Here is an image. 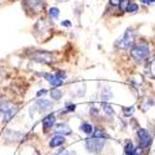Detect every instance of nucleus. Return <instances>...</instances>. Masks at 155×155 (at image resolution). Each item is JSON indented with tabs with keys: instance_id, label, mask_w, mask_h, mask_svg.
<instances>
[{
	"instance_id": "nucleus-1",
	"label": "nucleus",
	"mask_w": 155,
	"mask_h": 155,
	"mask_svg": "<svg viewBox=\"0 0 155 155\" xmlns=\"http://www.w3.org/2000/svg\"><path fill=\"white\" fill-rule=\"evenodd\" d=\"M22 6L29 15H37L44 11L45 0H22Z\"/></svg>"
},
{
	"instance_id": "nucleus-2",
	"label": "nucleus",
	"mask_w": 155,
	"mask_h": 155,
	"mask_svg": "<svg viewBox=\"0 0 155 155\" xmlns=\"http://www.w3.org/2000/svg\"><path fill=\"white\" fill-rule=\"evenodd\" d=\"M149 54H150V50H149V46H148L147 42H139V44H137L132 48V51H130L132 57L135 61H138V62H141V61L147 60Z\"/></svg>"
},
{
	"instance_id": "nucleus-3",
	"label": "nucleus",
	"mask_w": 155,
	"mask_h": 155,
	"mask_svg": "<svg viewBox=\"0 0 155 155\" xmlns=\"http://www.w3.org/2000/svg\"><path fill=\"white\" fill-rule=\"evenodd\" d=\"M18 108L11 102H0V118L4 122H9L16 114Z\"/></svg>"
},
{
	"instance_id": "nucleus-4",
	"label": "nucleus",
	"mask_w": 155,
	"mask_h": 155,
	"mask_svg": "<svg viewBox=\"0 0 155 155\" xmlns=\"http://www.w3.org/2000/svg\"><path fill=\"white\" fill-rule=\"evenodd\" d=\"M106 144V139H99V138H88L84 141V147L89 153H101L104 148Z\"/></svg>"
},
{
	"instance_id": "nucleus-5",
	"label": "nucleus",
	"mask_w": 155,
	"mask_h": 155,
	"mask_svg": "<svg viewBox=\"0 0 155 155\" xmlns=\"http://www.w3.org/2000/svg\"><path fill=\"white\" fill-rule=\"evenodd\" d=\"M134 42V30L133 29H127V31L124 32V35L117 41V47L120 50H128L130 48Z\"/></svg>"
},
{
	"instance_id": "nucleus-6",
	"label": "nucleus",
	"mask_w": 155,
	"mask_h": 155,
	"mask_svg": "<svg viewBox=\"0 0 155 155\" xmlns=\"http://www.w3.org/2000/svg\"><path fill=\"white\" fill-rule=\"evenodd\" d=\"M30 58L41 63H51L55 61V55L48 51H32Z\"/></svg>"
},
{
	"instance_id": "nucleus-7",
	"label": "nucleus",
	"mask_w": 155,
	"mask_h": 155,
	"mask_svg": "<svg viewBox=\"0 0 155 155\" xmlns=\"http://www.w3.org/2000/svg\"><path fill=\"white\" fill-rule=\"evenodd\" d=\"M138 138H139V144H140L141 149H147V148L150 147V144H151V137L148 133L147 129L140 128L138 130Z\"/></svg>"
},
{
	"instance_id": "nucleus-8",
	"label": "nucleus",
	"mask_w": 155,
	"mask_h": 155,
	"mask_svg": "<svg viewBox=\"0 0 155 155\" xmlns=\"http://www.w3.org/2000/svg\"><path fill=\"white\" fill-rule=\"evenodd\" d=\"M35 106L37 107L38 112H46V110H50L51 108H52V102L48 101V99H37L35 102Z\"/></svg>"
},
{
	"instance_id": "nucleus-9",
	"label": "nucleus",
	"mask_w": 155,
	"mask_h": 155,
	"mask_svg": "<svg viewBox=\"0 0 155 155\" xmlns=\"http://www.w3.org/2000/svg\"><path fill=\"white\" fill-rule=\"evenodd\" d=\"M55 120H56L55 114H52V113H50L48 115H46V117L42 119V127H44V129H45L46 132H47V130H50V129L54 127Z\"/></svg>"
},
{
	"instance_id": "nucleus-10",
	"label": "nucleus",
	"mask_w": 155,
	"mask_h": 155,
	"mask_svg": "<svg viewBox=\"0 0 155 155\" xmlns=\"http://www.w3.org/2000/svg\"><path fill=\"white\" fill-rule=\"evenodd\" d=\"M124 153H125V155H139V151H138V149L134 148V144H133L132 140H127L125 141Z\"/></svg>"
},
{
	"instance_id": "nucleus-11",
	"label": "nucleus",
	"mask_w": 155,
	"mask_h": 155,
	"mask_svg": "<svg viewBox=\"0 0 155 155\" xmlns=\"http://www.w3.org/2000/svg\"><path fill=\"white\" fill-rule=\"evenodd\" d=\"M64 141H66L64 137H63V135L57 134V135H55L52 139L50 140V147H51V148H57V147H60V145L64 144Z\"/></svg>"
},
{
	"instance_id": "nucleus-12",
	"label": "nucleus",
	"mask_w": 155,
	"mask_h": 155,
	"mask_svg": "<svg viewBox=\"0 0 155 155\" xmlns=\"http://www.w3.org/2000/svg\"><path fill=\"white\" fill-rule=\"evenodd\" d=\"M56 133L64 137V135H70V134L72 133V130H71V128L67 125V123H62V124H58V125H57Z\"/></svg>"
},
{
	"instance_id": "nucleus-13",
	"label": "nucleus",
	"mask_w": 155,
	"mask_h": 155,
	"mask_svg": "<svg viewBox=\"0 0 155 155\" xmlns=\"http://www.w3.org/2000/svg\"><path fill=\"white\" fill-rule=\"evenodd\" d=\"M80 129H81V132H83V133H86V134H92L93 133V127H92V124H89V123H82L81 124V127H80Z\"/></svg>"
},
{
	"instance_id": "nucleus-14",
	"label": "nucleus",
	"mask_w": 155,
	"mask_h": 155,
	"mask_svg": "<svg viewBox=\"0 0 155 155\" xmlns=\"http://www.w3.org/2000/svg\"><path fill=\"white\" fill-rule=\"evenodd\" d=\"M112 91L110 89H108V88H104V89H102V92H101V99L103 101V102H107V101H109L110 98H112Z\"/></svg>"
},
{
	"instance_id": "nucleus-15",
	"label": "nucleus",
	"mask_w": 155,
	"mask_h": 155,
	"mask_svg": "<svg viewBox=\"0 0 155 155\" xmlns=\"http://www.w3.org/2000/svg\"><path fill=\"white\" fill-rule=\"evenodd\" d=\"M50 94H51V98H52L54 101H58L62 97V91L61 89H57V87H54V89L50 92Z\"/></svg>"
},
{
	"instance_id": "nucleus-16",
	"label": "nucleus",
	"mask_w": 155,
	"mask_h": 155,
	"mask_svg": "<svg viewBox=\"0 0 155 155\" xmlns=\"http://www.w3.org/2000/svg\"><path fill=\"white\" fill-rule=\"evenodd\" d=\"M92 137L93 138H99V139H107V134L102 130V129H99V128H96L94 130H93V133H92Z\"/></svg>"
},
{
	"instance_id": "nucleus-17",
	"label": "nucleus",
	"mask_w": 155,
	"mask_h": 155,
	"mask_svg": "<svg viewBox=\"0 0 155 155\" xmlns=\"http://www.w3.org/2000/svg\"><path fill=\"white\" fill-rule=\"evenodd\" d=\"M102 108H103V110H104L107 114H109V115H113V114H114L113 107H112L110 104H108L107 102H103V103H102Z\"/></svg>"
},
{
	"instance_id": "nucleus-18",
	"label": "nucleus",
	"mask_w": 155,
	"mask_h": 155,
	"mask_svg": "<svg viewBox=\"0 0 155 155\" xmlns=\"http://www.w3.org/2000/svg\"><path fill=\"white\" fill-rule=\"evenodd\" d=\"M58 15H60V10H58L57 8H51V9H50V11H48V16H50V19L56 20V19L58 18Z\"/></svg>"
},
{
	"instance_id": "nucleus-19",
	"label": "nucleus",
	"mask_w": 155,
	"mask_h": 155,
	"mask_svg": "<svg viewBox=\"0 0 155 155\" xmlns=\"http://www.w3.org/2000/svg\"><path fill=\"white\" fill-rule=\"evenodd\" d=\"M138 10H139V6L135 3H130L128 6V9H127V11H129V12H137Z\"/></svg>"
},
{
	"instance_id": "nucleus-20",
	"label": "nucleus",
	"mask_w": 155,
	"mask_h": 155,
	"mask_svg": "<svg viewBox=\"0 0 155 155\" xmlns=\"http://www.w3.org/2000/svg\"><path fill=\"white\" fill-rule=\"evenodd\" d=\"M129 4H130V2H129V0H122V2H120V4H119V8H120V10H123V11H127V9H128Z\"/></svg>"
},
{
	"instance_id": "nucleus-21",
	"label": "nucleus",
	"mask_w": 155,
	"mask_h": 155,
	"mask_svg": "<svg viewBox=\"0 0 155 155\" xmlns=\"http://www.w3.org/2000/svg\"><path fill=\"white\" fill-rule=\"evenodd\" d=\"M123 113L125 117H130V115L134 113V107H128V108H124L123 109Z\"/></svg>"
},
{
	"instance_id": "nucleus-22",
	"label": "nucleus",
	"mask_w": 155,
	"mask_h": 155,
	"mask_svg": "<svg viewBox=\"0 0 155 155\" xmlns=\"http://www.w3.org/2000/svg\"><path fill=\"white\" fill-rule=\"evenodd\" d=\"M66 110H64L63 113H68V112H74L76 110V104H67L66 108H64Z\"/></svg>"
},
{
	"instance_id": "nucleus-23",
	"label": "nucleus",
	"mask_w": 155,
	"mask_h": 155,
	"mask_svg": "<svg viewBox=\"0 0 155 155\" xmlns=\"http://www.w3.org/2000/svg\"><path fill=\"white\" fill-rule=\"evenodd\" d=\"M58 155H76V153L74 151H70V150H63Z\"/></svg>"
},
{
	"instance_id": "nucleus-24",
	"label": "nucleus",
	"mask_w": 155,
	"mask_h": 155,
	"mask_svg": "<svg viewBox=\"0 0 155 155\" xmlns=\"http://www.w3.org/2000/svg\"><path fill=\"white\" fill-rule=\"evenodd\" d=\"M120 2H122V0H109V4L113 5V6H117V5L120 4Z\"/></svg>"
},
{
	"instance_id": "nucleus-25",
	"label": "nucleus",
	"mask_w": 155,
	"mask_h": 155,
	"mask_svg": "<svg viewBox=\"0 0 155 155\" xmlns=\"http://www.w3.org/2000/svg\"><path fill=\"white\" fill-rule=\"evenodd\" d=\"M61 25H62V26H66V28H68V26H71V21H68V20H66V21H62V22H61Z\"/></svg>"
},
{
	"instance_id": "nucleus-26",
	"label": "nucleus",
	"mask_w": 155,
	"mask_h": 155,
	"mask_svg": "<svg viewBox=\"0 0 155 155\" xmlns=\"http://www.w3.org/2000/svg\"><path fill=\"white\" fill-rule=\"evenodd\" d=\"M141 3H144V4L149 5V4H153V3H155V0H141Z\"/></svg>"
},
{
	"instance_id": "nucleus-27",
	"label": "nucleus",
	"mask_w": 155,
	"mask_h": 155,
	"mask_svg": "<svg viewBox=\"0 0 155 155\" xmlns=\"http://www.w3.org/2000/svg\"><path fill=\"white\" fill-rule=\"evenodd\" d=\"M47 93V91L46 89H41V91H38L37 92V96H41V94H46Z\"/></svg>"
},
{
	"instance_id": "nucleus-28",
	"label": "nucleus",
	"mask_w": 155,
	"mask_h": 155,
	"mask_svg": "<svg viewBox=\"0 0 155 155\" xmlns=\"http://www.w3.org/2000/svg\"><path fill=\"white\" fill-rule=\"evenodd\" d=\"M151 71H153V74H154V77H155V62L153 63V67H151Z\"/></svg>"
},
{
	"instance_id": "nucleus-29",
	"label": "nucleus",
	"mask_w": 155,
	"mask_h": 155,
	"mask_svg": "<svg viewBox=\"0 0 155 155\" xmlns=\"http://www.w3.org/2000/svg\"><path fill=\"white\" fill-rule=\"evenodd\" d=\"M31 155H40V154H38L36 150H32V154H31Z\"/></svg>"
},
{
	"instance_id": "nucleus-30",
	"label": "nucleus",
	"mask_w": 155,
	"mask_h": 155,
	"mask_svg": "<svg viewBox=\"0 0 155 155\" xmlns=\"http://www.w3.org/2000/svg\"><path fill=\"white\" fill-rule=\"evenodd\" d=\"M60 2H66V0H60Z\"/></svg>"
},
{
	"instance_id": "nucleus-31",
	"label": "nucleus",
	"mask_w": 155,
	"mask_h": 155,
	"mask_svg": "<svg viewBox=\"0 0 155 155\" xmlns=\"http://www.w3.org/2000/svg\"><path fill=\"white\" fill-rule=\"evenodd\" d=\"M153 155H155V150H154V153H153Z\"/></svg>"
}]
</instances>
